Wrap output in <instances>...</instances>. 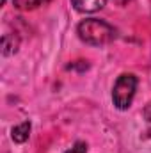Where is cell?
Instances as JSON below:
<instances>
[{"instance_id": "1", "label": "cell", "mask_w": 151, "mask_h": 153, "mask_svg": "<svg viewBox=\"0 0 151 153\" xmlns=\"http://www.w3.org/2000/svg\"><path fill=\"white\" fill-rule=\"evenodd\" d=\"M76 34L85 45L91 46H103L115 39V29L110 23L98 20V18H87L82 20L76 27Z\"/></svg>"}, {"instance_id": "2", "label": "cell", "mask_w": 151, "mask_h": 153, "mask_svg": "<svg viewBox=\"0 0 151 153\" xmlns=\"http://www.w3.org/2000/svg\"><path fill=\"white\" fill-rule=\"evenodd\" d=\"M137 84H139L137 76L132 75V73H123L121 76H117L112 89V102L115 109L126 111L132 105L135 91H137Z\"/></svg>"}, {"instance_id": "3", "label": "cell", "mask_w": 151, "mask_h": 153, "mask_svg": "<svg viewBox=\"0 0 151 153\" xmlns=\"http://www.w3.org/2000/svg\"><path fill=\"white\" fill-rule=\"evenodd\" d=\"M71 4L80 13H96L105 7L107 0H71Z\"/></svg>"}, {"instance_id": "4", "label": "cell", "mask_w": 151, "mask_h": 153, "mask_svg": "<svg viewBox=\"0 0 151 153\" xmlns=\"http://www.w3.org/2000/svg\"><path fill=\"white\" fill-rule=\"evenodd\" d=\"M18 48H20V38L16 34H11V32L4 34V38H2V55L4 57L16 53Z\"/></svg>"}, {"instance_id": "5", "label": "cell", "mask_w": 151, "mask_h": 153, "mask_svg": "<svg viewBox=\"0 0 151 153\" xmlns=\"http://www.w3.org/2000/svg\"><path fill=\"white\" fill-rule=\"evenodd\" d=\"M29 135H30V121H23V123L16 125V126L11 130V139H13L14 143H18V144L25 143V141L29 139Z\"/></svg>"}, {"instance_id": "6", "label": "cell", "mask_w": 151, "mask_h": 153, "mask_svg": "<svg viewBox=\"0 0 151 153\" xmlns=\"http://www.w3.org/2000/svg\"><path fill=\"white\" fill-rule=\"evenodd\" d=\"M50 0H14V7L20 11H32L41 5H46Z\"/></svg>"}, {"instance_id": "7", "label": "cell", "mask_w": 151, "mask_h": 153, "mask_svg": "<svg viewBox=\"0 0 151 153\" xmlns=\"http://www.w3.org/2000/svg\"><path fill=\"white\" fill-rule=\"evenodd\" d=\"M66 153H87V144L82 143V141H78V143H75V146L71 150H68Z\"/></svg>"}, {"instance_id": "8", "label": "cell", "mask_w": 151, "mask_h": 153, "mask_svg": "<svg viewBox=\"0 0 151 153\" xmlns=\"http://www.w3.org/2000/svg\"><path fill=\"white\" fill-rule=\"evenodd\" d=\"M144 117H146V121H148V123H151V102L144 107Z\"/></svg>"}, {"instance_id": "9", "label": "cell", "mask_w": 151, "mask_h": 153, "mask_svg": "<svg viewBox=\"0 0 151 153\" xmlns=\"http://www.w3.org/2000/svg\"><path fill=\"white\" fill-rule=\"evenodd\" d=\"M2 4H5V0H2Z\"/></svg>"}]
</instances>
